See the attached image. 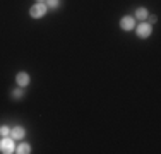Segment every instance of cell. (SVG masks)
I'll use <instances>...</instances> for the list:
<instances>
[{
	"instance_id": "cell-7",
	"label": "cell",
	"mask_w": 161,
	"mask_h": 154,
	"mask_svg": "<svg viewBox=\"0 0 161 154\" xmlns=\"http://www.w3.org/2000/svg\"><path fill=\"white\" fill-rule=\"evenodd\" d=\"M147 15H149V10L146 9V7H139V9L136 10L137 21H146V19H147Z\"/></svg>"
},
{
	"instance_id": "cell-10",
	"label": "cell",
	"mask_w": 161,
	"mask_h": 154,
	"mask_svg": "<svg viewBox=\"0 0 161 154\" xmlns=\"http://www.w3.org/2000/svg\"><path fill=\"white\" fill-rule=\"evenodd\" d=\"M45 3H47L48 9H57L60 5V0H45Z\"/></svg>"
},
{
	"instance_id": "cell-1",
	"label": "cell",
	"mask_w": 161,
	"mask_h": 154,
	"mask_svg": "<svg viewBox=\"0 0 161 154\" xmlns=\"http://www.w3.org/2000/svg\"><path fill=\"white\" fill-rule=\"evenodd\" d=\"M47 10H48V7L45 2H36L34 5H31V9H29V15H31L33 19H41V17L47 15Z\"/></svg>"
},
{
	"instance_id": "cell-13",
	"label": "cell",
	"mask_w": 161,
	"mask_h": 154,
	"mask_svg": "<svg viewBox=\"0 0 161 154\" xmlns=\"http://www.w3.org/2000/svg\"><path fill=\"white\" fill-rule=\"evenodd\" d=\"M36 2H45V0H36Z\"/></svg>"
},
{
	"instance_id": "cell-3",
	"label": "cell",
	"mask_w": 161,
	"mask_h": 154,
	"mask_svg": "<svg viewBox=\"0 0 161 154\" xmlns=\"http://www.w3.org/2000/svg\"><path fill=\"white\" fill-rule=\"evenodd\" d=\"M151 33H153V26H151V24H147V22H144V21H142L139 26H137V36L142 38V40L149 38V36H151Z\"/></svg>"
},
{
	"instance_id": "cell-4",
	"label": "cell",
	"mask_w": 161,
	"mask_h": 154,
	"mask_svg": "<svg viewBox=\"0 0 161 154\" xmlns=\"http://www.w3.org/2000/svg\"><path fill=\"white\" fill-rule=\"evenodd\" d=\"M16 82H17V86L19 87H28L29 86V82H31V77H29L28 72H17V75H16Z\"/></svg>"
},
{
	"instance_id": "cell-8",
	"label": "cell",
	"mask_w": 161,
	"mask_h": 154,
	"mask_svg": "<svg viewBox=\"0 0 161 154\" xmlns=\"http://www.w3.org/2000/svg\"><path fill=\"white\" fill-rule=\"evenodd\" d=\"M16 152L17 154H29L31 152V146L26 144V142H21L19 146H16Z\"/></svg>"
},
{
	"instance_id": "cell-5",
	"label": "cell",
	"mask_w": 161,
	"mask_h": 154,
	"mask_svg": "<svg viewBox=\"0 0 161 154\" xmlns=\"http://www.w3.org/2000/svg\"><path fill=\"white\" fill-rule=\"evenodd\" d=\"M120 28L124 31H132L136 28V19L132 17V15H125V17L120 19Z\"/></svg>"
},
{
	"instance_id": "cell-11",
	"label": "cell",
	"mask_w": 161,
	"mask_h": 154,
	"mask_svg": "<svg viewBox=\"0 0 161 154\" xmlns=\"http://www.w3.org/2000/svg\"><path fill=\"white\" fill-rule=\"evenodd\" d=\"M0 135H2V137L10 135V127H7V125H2V127H0Z\"/></svg>"
},
{
	"instance_id": "cell-6",
	"label": "cell",
	"mask_w": 161,
	"mask_h": 154,
	"mask_svg": "<svg viewBox=\"0 0 161 154\" xmlns=\"http://www.w3.org/2000/svg\"><path fill=\"white\" fill-rule=\"evenodd\" d=\"M10 137H12L14 140H22V139L26 137V129L21 125L12 127V129H10Z\"/></svg>"
},
{
	"instance_id": "cell-2",
	"label": "cell",
	"mask_w": 161,
	"mask_h": 154,
	"mask_svg": "<svg viewBox=\"0 0 161 154\" xmlns=\"http://www.w3.org/2000/svg\"><path fill=\"white\" fill-rule=\"evenodd\" d=\"M0 152H3V154L16 152V144H14V139L10 135L3 137L2 140H0Z\"/></svg>"
},
{
	"instance_id": "cell-9",
	"label": "cell",
	"mask_w": 161,
	"mask_h": 154,
	"mask_svg": "<svg viewBox=\"0 0 161 154\" xmlns=\"http://www.w3.org/2000/svg\"><path fill=\"white\" fill-rule=\"evenodd\" d=\"M10 96H12V99H21L22 96H24V91H22V87H16V89H12V92H10Z\"/></svg>"
},
{
	"instance_id": "cell-12",
	"label": "cell",
	"mask_w": 161,
	"mask_h": 154,
	"mask_svg": "<svg viewBox=\"0 0 161 154\" xmlns=\"http://www.w3.org/2000/svg\"><path fill=\"white\" fill-rule=\"evenodd\" d=\"M147 19H149L151 22H156V21H158V17H156V15H151V14L147 15Z\"/></svg>"
}]
</instances>
